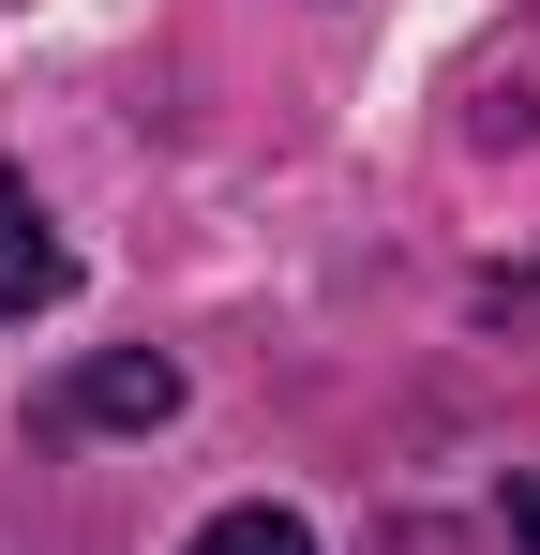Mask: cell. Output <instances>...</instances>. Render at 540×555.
Here are the masks:
<instances>
[{"label": "cell", "mask_w": 540, "mask_h": 555, "mask_svg": "<svg viewBox=\"0 0 540 555\" xmlns=\"http://www.w3.org/2000/svg\"><path fill=\"white\" fill-rule=\"evenodd\" d=\"M61 285H76V241L46 225V195L0 166V331H30V315H46Z\"/></svg>", "instance_id": "cell-2"}, {"label": "cell", "mask_w": 540, "mask_h": 555, "mask_svg": "<svg viewBox=\"0 0 540 555\" xmlns=\"http://www.w3.org/2000/svg\"><path fill=\"white\" fill-rule=\"evenodd\" d=\"M511 555H540V465L511 480Z\"/></svg>", "instance_id": "cell-5"}, {"label": "cell", "mask_w": 540, "mask_h": 555, "mask_svg": "<svg viewBox=\"0 0 540 555\" xmlns=\"http://www.w3.org/2000/svg\"><path fill=\"white\" fill-rule=\"evenodd\" d=\"M151 421H180V361L166 346H120V361H90L46 390V436H151Z\"/></svg>", "instance_id": "cell-1"}, {"label": "cell", "mask_w": 540, "mask_h": 555, "mask_svg": "<svg viewBox=\"0 0 540 555\" xmlns=\"http://www.w3.org/2000/svg\"><path fill=\"white\" fill-rule=\"evenodd\" d=\"M480 331H511V346H540V271H496V285H480Z\"/></svg>", "instance_id": "cell-4"}, {"label": "cell", "mask_w": 540, "mask_h": 555, "mask_svg": "<svg viewBox=\"0 0 540 555\" xmlns=\"http://www.w3.org/2000/svg\"><path fill=\"white\" fill-rule=\"evenodd\" d=\"M180 555H316V526H300V511H270V495H241V511H210Z\"/></svg>", "instance_id": "cell-3"}]
</instances>
